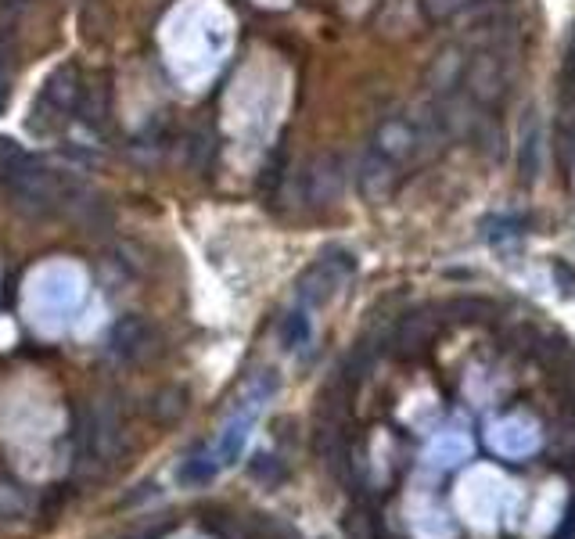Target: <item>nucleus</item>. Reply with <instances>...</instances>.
I'll return each instance as SVG.
<instances>
[{"mask_svg": "<svg viewBox=\"0 0 575 539\" xmlns=\"http://www.w3.org/2000/svg\"><path fill=\"white\" fill-rule=\"evenodd\" d=\"M399 166L396 162H388L385 155H378L374 148H367V155H363V162H360V173H356V184H360V195L367 198V202H385L392 191H396V184H399Z\"/></svg>", "mask_w": 575, "mask_h": 539, "instance_id": "5", "label": "nucleus"}, {"mask_svg": "<svg viewBox=\"0 0 575 539\" xmlns=\"http://www.w3.org/2000/svg\"><path fill=\"white\" fill-rule=\"evenodd\" d=\"M29 511V493L14 479H0V518H22Z\"/></svg>", "mask_w": 575, "mask_h": 539, "instance_id": "11", "label": "nucleus"}, {"mask_svg": "<svg viewBox=\"0 0 575 539\" xmlns=\"http://www.w3.org/2000/svg\"><path fill=\"white\" fill-rule=\"evenodd\" d=\"M536 112L529 108V119H525V133H522V155H518V169H522V180H533L540 173V119H533Z\"/></svg>", "mask_w": 575, "mask_h": 539, "instance_id": "9", "label": "nucleus"}, {"mask_svg": "<svg viewBox=\"0 0 575 539\" xmlns=\"http://www.w3.org/2000/svg\"><path fill=\"white\" fill-rule=\"evenodd\" d=\"M184 410H187V388H180V385H166L151 399V417L159 425H177L184 417Z\"/></svg>", "mask_w": 575, "mask_h": 539, "instance_id": "7", "label": "nucleus"}, {"mask_svg": "<svg viewBox=\"0 0 575 539\" xmlns=\"http://www.w3.org/2000/svg\"><path fill=\"white\" fill-rule=\"evenodd\" d=\"M342 533L349 539H381V522L374 518L370 507H352L342 518Z\"/></svg>", "mask_w": 575, "mask_h": 539, "instance_id": "10", "label": "nucleus"}, {"mask_svg": "<svg viewBox=\"0 0 575 539\" xmlns=\"http://www.w3.org/2000/svg\"><path fill=\"white\" fill-rule=\"evenodd\" d=\"M281 338H285V349H298L306 338H309V320L306 313H291L285 324H281Z\"/></svg>", "mask_w": 575, "mask_h": 539, "instance_id": "12", "label": "nucleus"}, {"mask_svg": "<svg viewBox=\"0 0 575 539\" xmlns=\"http://www.w3.org/2000/svg\"><path fill=\"white\" fill-rule=\"evenodd\" d=\"M298 187H302V202L306 206H331L342 198L345 191V166L338 155H316L302 177H298Z\"/></svg>", "mask_w": 575, "mask_h": 539, "instance_id": "1", "label": "nucleus"}, {"mask_svg": "<svg viewBox=\"0 0 575 539\" xmlns=\"http://www.w3.org/2000/svg\"><path fill=\"white\" fill-rule=\"evenodd\" d=\"M349 273H352V256H345V252H327V256H320L313 267L306 270V277L298 280V298H302L306 306H320V302H327V298L338 291V284H342Z\"/></svg>", "mask_w": 575, "mask_h": 539, "instance_id": "2", "label": "nucleus"}, {"mask_svg": "<svg viewBox=\"0 0 575 539\" xmlns=\"http://www.w3.org/2000/svg\"><path fill=\"white\" fill-rule=\"evenodd\" d=\"M432 320L428 316H421V313H410L399 327H396V345L410 356V352H417V349H424L428 342H432Z\"/></svg>", "mask_w": 575, "mask_h": 539, "instance_id": "8", "label": "nucleus"}, {"mask_svg": "<svg viewBox=\"0 0 575 539\" xmlns=\"http://www.w3.org/2000/svg\"><path fill=\"white\" fill-rule=\"evenodd\" d=\"M464 69H468V47L464 43H450L443 47L428 72H424V83H428V94L432 97H450V94H461L464 87Z\"/></svg>", "mask_w": 575, "mask_h": 539, "instance_id": "4", "label": "nucleus"}, {"mask_svg": "<svg viewBox=\"0 0 575 539\" xmlns=\"http://www.w3.org/2000/svg\"><path fill=\"white\" fill-rule=\"evenodd\" d=\"M554 539H575V500H572V507H569V518H565V525L558 529V536Z\"/></svg>", "mask_w": 575, "mask_h": 539, "instance_id": "13", "label": "nucleus"}, {"mask_svg": "<svg viewBox=\"0 0 575 539\" xmlns=\"http://www.w3.org/2000/svg\"><path fill=\"white\" fill-rule=\"evenodd\" d=\"M79 101H83L79 72H76V65H65V69H58V72L47 79V87H43L40 105L32 108V115H36L40 123H43V119H65L68 112L79 108ZM36 119H32V123H36Z\"/></svg>", "mask_w": 575, "mask_h": 539, "instance_id": "3", "label": "nucleus"}, {"mask_svg": "<svg viewBox=\"0 0 575 539\" xmlns=\"http://www.w3.org/2000/svg\"><path fill=\"white\" fill-rule=\"evenodd\" d=\"M151 342H155V327L141 316H123L112 327V352L126 363H137V360L151 356Z\"/></svg>", "mask_w": 575, "mask_h": 539, "instance_id": "6", "label": "nucleus"}]
</instances>
